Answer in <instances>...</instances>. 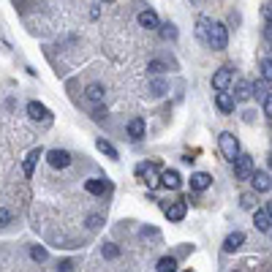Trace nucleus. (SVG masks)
I'll use <instances>...</instances> for the list:
<instances>
[{
    "mask_svg": "<svg viewBox=\"0 0 272 272\" xmlns=\"http://www.w3.org/2000/svg\"><path fill=\"white\" fill-rule=\"evenodd\" d=\"M218 142H221V153H223V158L234 164V161L240 158V142L234 139V134H229V131H226V134L218 136Z\"/></svg>",
    "mask_w": 272,
    "mask_h": 272,
    "instance_id": "f257e3e1",
    "label": "nucleus"
},
{
    "mask_svg": "<svg viewBox=\"0 0 272 272\" xmlns=\"http://www.w3.org/2000/svg\"><path fill=\"white\" fill-rule=\"evenodd\" d=\"M207 44H210L212 49H226V44H229L226 25H221V22H212V27H210V36H207Z\"/></svg>",
    "mask_w": 272,
    "mask_h": 272,
    "instance_id": "f03ea898",
    "label": "nucleus"
},
{
    "mask_svg": "<svg viewBox=\"0 0 272 272\" xmlns=\"http://www.w3.org/2000/svg\"><path fill=\"white\" fill-rule=\"evenodd\" d=\"M253 175H256V169H253V158L251 155H240V158L234 161V177L237 180H251Z\"/></svg>",
    "mask_w": 272,
    "mask_h": 272,
    "instance_id": "7ed1b4c3",
    "label": "nucleus"
},
{
    "mask_svg": "<svg viewBox=\"0 0 272 272\" xmlns=\"http://www.w3.org/2000/svg\"><path fill=\"white\" fill-rule=\"evenodd\" d=\"M231 77H234V74H231V68H229V66L218 68V71L212 74V88H215L218 92H226V88L231 85Z\"/></svg>",
    "mask_w": 272,
    "mask_h": 272,
    "instance_id": "20e7f679",
    "label": "nucleus"
},
{
    "mask_svg": "<svg viewBox=\"0 0 272 272\" xmlns=\"http://www.w3.org/2000/svg\"><path fill=\"white\" fill-rule=\"evenodd\" d=\"M46 161H49L55 169H68V166H71V153H68V150H49Z\"/></svg>",
    "mask_w": 272,
    "mask_h": 272,
    "instance_id": "39448f33",
    "label": "nucleus"
},
{
    "mask_svg": "<svg viewBox=\"0 0 272 272\" xmlns=\"http://www.w3.org/2000/svg\"><path fill=\"white\" fill-rule=\"evenodd\" d=\"M136 177H147L144 182H147L150 188H155L158 180H161V177H158V166H155V164H139L136 166Z\"/></svg>",
    "mask_w": 272,
    "mask_h": 272,
    "instance_id": "423d86ee",
    "label": "nucleus"
},
{
    "mask_svg": "<svg viewBox=\"0 0 272 272\" xmlns=\"http://www.w3.org/2000/svg\"><path fill=\"white\" fill-rule=\"evenodd\" d=\"M161 185H164V188H169V190H177V188L182 185L180 172H175V169H164V172H161Z\"/></svg>",
    "mask_w": 272,
    "mask_h": 272,
    "instance_id": "0eeeda50",
    "label": "nucleus"
},
{
    "mask_svg": "<svg viewBox=\"0 0 272 272\" xmlns=\"http://www.w3.org/2000/svg\"><path fill=\"white\" fill-rule=\"evenodd\" d=\"M185 212H188V201H175V204L166 207V218H169V221H175V223L182 221Z\"/></svg>",
    "mask_w": 272,
    "mask_h": 272,
    "instance_id": "6e6552de",
    "label": "nucleus"
},
{
    "mask_svg": "<svg viewBox=\"0 0 272 272\" xmlns=\"http://www.w3.org/2000/svg\"><path fill=\"white\" fill-rule=\"evenodd\" d=\"M251 182H253V190H256V193H267L272 188V180H270L267 172H256V175L251 177Z\"/></svg>",
    "mask_w": 272,
    "mask_h": 272,
    "instance_id": "1a4fd4ad",
    "label": "nucleus"
},
{
    "mask_svg": "<svg viewBox=\"0 0 272 272\" xmlns=\"http://www.w3.org/2000/svg\"><path fill=\"white\" fill-rule=\"evenodd\" d=\"M27 114H30L33 120H44V123H49V109L44 106V103H38V101H30L27 103Z\"/></svg>",
    "mask_w": 272,
    "mask_h": 272,
    "instance_id": "9d476101",
    "label": "nucleus"
},
{
    "mask_svg": "<svg viewBox=\"0 0 272 272\" xmlns=\"http://www.w3.org/2000/svg\"><path fill=\"white\" fill-rule=\"evenodd\" d=\"M212 185V177L207 175V172H196V175H190V188L193 190H207Z\"/></svg>",
    "mask_w": 272,
    "mask_h": 272,
    "instance_id": "9b49d317",
    "label": "nucleus"
},
{
    "mask_svg": "<svg viewBox=\"0 0 272 272\" xmlns=\"http://www.w3.org/2000/svg\"><path fill=\"white\" fill-rule=\"evenodd\" d=\"M139 25H142V27H147V30H155V27H161V22H158V14H155L153 8L142 11V14H139Z\"/></svg>",
    "mask_w": 272,
    "mask_h": 272,
    "instance_id": "f8f14e48",
    "label": "nucleus"
},
{
    "mask_svg": "<svg viewBox=\"0 0 272 272\" xmlns=\"http://www.w3.org/2000/svg\"><path fill=\"white\" fill-rule=\"evenodd\" d=\"M253 95V85L248 82V79H240L234 88V101H248V98Z\"/></svg>",
    "mask_w": 272,
    "mask_h": 272,
    "instance_id": "ddd939ff",
    "label": "nucleus"
},
{
    "mask_svg": "<svg viewBox=\"0 0 272 272\" xmlns=\"http://www.w3.org/2000/svg\"><path fill=\"white\" fill-rule=\"evenodd\" d=\"M215 103H218V109H221L223 114H231V112H234V95H229V92H218V95H215Z\"/></svg>",
    "mask_w": 272,
    "mask_h": 272,
    "instance_id": "4468645a",
    "label": "nucleus"
},
{
    "mask_svg": "<svg viewBox=\"0 0 272 272\" xmlns=\"http://www.w3.org/2000/svg\"><path fill=\"white\" fill-rule=\"evenodd\" d=\"M242 242H245V234H242V231H234V234H229L226 240H223V251H226V253H234L237 248L242 245Z\"/></svg>",
    "mask_w": 272,
    "mask_h": 272,
    "instance_id": "2eb2a0df",
    "label": "nucleus"
},
{
    "mask_svg": "<svg viewBox=\"0 0 272 272\" xmlns=\"http://www.w3.org/2000/svg\"><path fill=\"white\" fill-rule=\"evenodd\" d=\"M253 223H256L259 231H272V218L267 210H256V215H253Z\"/></svg>",
    "mask_w": 272,
    "mask_h": 272,
    "instance_id": "dca6fc26",
    "label": "nucleus"
},
{
    "mask_svg": "<svg viewBox=\"0 0 272 272\" xmlns=\"http://www.w3.org/2000/svg\"><path fill=\"white\" fill-rule=\"evenodd\" d=\"M128 136L134 139V142H139V139L144 136V120H142V117H134V120L128 123Z\"/></svg>",
    "mask_w": 272,
    "mask_h": 272,
    "instance_id": "f3484780",
    "label": "nucleus"
},
{
    "mask_svg": "<svg viewBox=\"0 0 272 272\" xmlns=\"http://www.w3.org/2000/svg\"><path fill=\"white\" fill-rule=\"evenodd\" d=\"M41 158V147L38 150H30V153H27V158H25V166H22V169H25V177H33V169H36V161Z\"/></svg>",
    "mask_w": 272,
    "mask_h": 272,
    "instance_id": "a211bd4d",
    "label": "nucleus"
},
{
    "mask_svg": "<svg viewBox=\"0 0 272 272\" xmlns=\"http://www.w3.org/2000/svg\"><path fill=\"white\" fill-rule=\"evenodd\" d=\"M158 272H177V259L175 256H164L158 259V267H155Z\"/></svg>",
    "mask_w": 272,
    "mask_h": 272,
    "instance_id": "6ab92c4d",
    "label": "nucleus"
},
{
    "mask_svg": "<svg viewBox=\"0 0 272 272\" xmlns=\"http://www.w3.org/2000/svg\"><path fill=\"white\" fill-rule=\"evenodd\" d=\"M85 95H88V101L98 103V101H103V88H101V85H88V90H85Z\"/></svg>",
    "mask_w": 272,
    "mask_h": 272,
    "instance_id": "aec40b11",
    "label": "nucleus"
},
{
    "mask_svg": "<svg viewBox=\"0 0 272 272\" xmlns=\"http://www.w3.org/2000/svg\"><path fill=\"white\" fill-rule=\"evenodd\" d=\"M85 188H88V193L101 196L103 190H106V180H88V182H85Z\"/></svg>",
    "mask_w": 272,
    "mask_h": 272,
    "instance_id": "412c9836",
    "label": "nucleus"
},
{
    "mask_svg": "<svg viewBox=\"0 0 272 272\" xmlns=\"http://www.w3.org/2000/svg\"><path fill=\"white\" fill-rule=\"evenodd\" d=\"M95 147H98V150H101V153H103V155H106V158H117V150H114V147H112V144H109V142H106V139H98V142H95Z\"/></svg>",
    "mask_w": 272,
    "mask_h": 272,
    "instance_id": "4be33fe9",
    "label": "nucleus"
},
{
    "mask_svg": "<svg viewBox=\"0 0 272 272\" xmlns=\"http://www.w3.org/2000/svg\"><path fill=\"white\" fill-rule=\"evenodd\" d=\"M262 77L267 85H272V57H264L262 60Z\"/></svg>",
    "mask_w": 272,
    "mask_h": 272,
    "instance_id": "5701e85b",
    "label": "nucleus"
},
{
    "mask_svg": "<svg viewBox=\"0 0 272 272\" xmlns=\"http://www.w3.org/2000/svg\"><path fill=\"white\" fill-rule=\"evenodd\" d=\"M210 19H204V16H201V19H199V30H196V33H199V38H204V41H207V36H210Z\"/></svg>",
    "mask_w": 272,
    "mask_h": 272,
    "instance_id": "b1692460",
    "label": "nucleus"
},
{
    "mask_svg": "<svg viewBox=\"0 0 272 272\" xmlns=\"http://www.w3.org/2000/svg\"><path fill=\"white\" fill-rule=\"evenodd\" d=\"M30 256L36 259V262H44V259H46V248H41V245H33V248H30Z\"/></svg>",
    "mask_w": 272,
    "mask_h": 272,
    "instance_id": "393cba45",
    "label": "nucleus"
},
{
    "mask_svg": "<svg viewBox=\"0 0 272 272\" xmlns=\"http://www.w3.org/2000/svg\"><path fill=\"white\" fill-rule=\"evenodd\" d=\"M161 36H164V38H177L175 25H164V27H161Z\"/></svg>",
    "mask_w": 272,
    "mask_h": 272,
    "instance_id": "a878e982",
    "label": "nucleus"
},
{
    "mask_svg": "<svg viewBox=\"0 0 272 272\" xmlns=\"http://www.w3.org/2000/svg\"><path fill=\"white\" fill-rule=\"evenodd\" d=\"M147 71H150V74H164V71H166V68H164V63H158V60H153V63H150V66H147Z\"/></svg>",
    "mask_w": 272,
    "mask_h": 272,
    "instance_id": "bb28decb",
    "label": "nucleus"
},
{
    "mask_svg": "<svg viewBox=\"0 0 272 272\" xmlns=\"http://www.w3.org/2000/svg\"><path fill=\"white\" fill-rule=\"evenodd\" d=\"M262 16L267 22H272V0H270V3H262Z\"/></svg>",
    "mask_w": 272,
    "mask_h": 272,
    "instance_id": "cd10ccee",
    "label": "nucleus"
},
{
    "mask_svg": "<svg viewBox=\"0 0 272 272\" xmlns=\"http://www.w3.org/2000/svg\"><path fill=\"white\" fill-rule=\"evenodd\" d=\"M264 114H267V117H272V92L264 98Z\"/></svg>",
    "mask_w": 272,
    "mask_h": 272,
    "instance_id": "c85d7f7f",
    "label": "nucleus"
},
{
    "mask_svg": "<svg viewBox=\"0 0 272 272\" xmlns=\"http://www.w3.org/2000/svg\"><path fill=\"white\" fill-rule=\"evenodd\" d=\"M117 248H114V245H106V248H103V256H106V259H114V256H117Z\"/></svg>",
    "mask_w": 272,
    "mask_h": 272,
    "instance_id": "c756f323",
    "label": "nucleus"
},
{
    "mask_svg": "<svg viewBox=\"0 0 272 272\" xmlns=\"http://www.w3.org/2000/svg\"><path fill=\"white\" fill-rule=\"evenodd\" d=\"M153 92H155V95H164V92H166V85H164V82H153Z\"/></svg>",
    "mask_w": 272,
    "mask_h": 272,
    "instance_id": "7c9ffc66",
    "label": "nucleus"
},
{
    "mask_svg": "<svg viewBox=\"0 0 272 272\" xmlns=\"http://www.w3.org/2000/svg\"><path fill=\"white\" fill-rule=\"evenodd\" d=\"M88 226H90V229H98V226H101V218H98V215H90V218H88Z\"/></svg>",
    "mask_w": 272,
    "mask_h": 272,
    "instance_id": "2f4dec72",
    "label": "nucleus"
},
{
    "mask_svg": "<svg viewBox=\"0 0 272 272\" xmlns=\"http://www.w3.org/2000/svg\"><path fill=\"white\" fill-rule=\"evenodd\" d=\"M264 41H267V44L272 46V22H270L267 27H264Z\"/></svg>",
    "mask_w": 272,
    "mask_h": 272,
    "instance_id": "473e14b6",
    "label": "nucleus"
},
{
    "mask_svg": "<svg viewBox=\"0 0 272 272\" xmlns=\"http://www.w3.org/2000/svg\"><path fill=\"white\" fill-rule=\"evenodd\" d=\"M8 221H11V215L5 210H0V226H8Z\"/></svg>",
    "mask_w": 272,
    "mask_h": 272,
    "instance_id": "72a5a7b5",
    "label": "nucleus"
},
{
    "mask_svg": "<svg viewBox=\"0 0 272 272\" xmlns=\"http://www.w3.org/2000/svg\"><path fill=\"white\" fill-rule=\"evenodd\" d=\"M242 207H253V196H251V193L242 196Z\"/></svg>",
    "mask_w": 272,
    "mask_h": 272,
    "instance_id": "f704fd0d",
    "label": "nucleus"
},
{
    "mask_svg": "<svg viewBox=\"0 0 272 272\" xmlns=\"http://www.w3.org/2000/svg\"><path fill=\"white\" fill-rule=\"evenodd\" d=\"M92 117H95V120H103V117H106V109H95V112H92Z\"/></svg>",
    "mask_w": 272,
    "mask_h": 272,
    "instance_id": "c9c22d12",
    "label": "nucleus"
},
{
    "mask_svg": "<svg viewBox=\"0 0 272 272\" xmlns=\"http://www.w3.org/2000/svg\"><path fill=\"white\" fill-rule=\"evenodd\" d=\"M267 212H270V218H272V201H270V204H267Z\"/></svg>",
    "mask_w": 272,
    "mask_h": 272,
    "instance_id": "e433bc0d",
    "label": "nucleus"
},
{
    "mask_svg": "<svg viewBox=\"0 0 272 272\" xmlns=\"http://www.w3.org/2000/svg\"><path fill=\"white\" fill-rule=\"evenodd\" d=\"M270 166H272V158H270Z\"/></svg>",
    "mask_w": 272,
    "mask_h": 272,
    "instance_id": "4c0bfd02",
    "label": "nucleus"
},
{
    "mask_svg": "<svg viewBox=\"0 0 272 272\" xmlns=\"http://www.w3.org/2000/svg\"><path fill=\"white\" fill-rule=\"evenodd\" d=\"M188 272H190V270H188Z\"/></svg>",
    "mask_w": 272,
    "mask_h": 272,
    "instance_id": "58836bf2",
    "label": "nucleus"
}]
</instances>
